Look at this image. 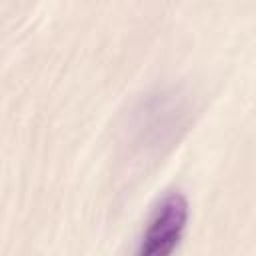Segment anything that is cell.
Masks as SVG:
<instances>
[{"instance_id":"6da1fadb","label":"cell","mask_w":256,"mask_h":256,"mask_svg":"<svg viewBox=\"0 0 256 256\" xmlns=\"http://www.w3.org/2000/svg\"><path fill=\"white\" fill-rule=\"evenodd\" d=\"M188 222V202L184 194H166L152 210L136 256H172Z\"/></svg>"}]
</instances>
